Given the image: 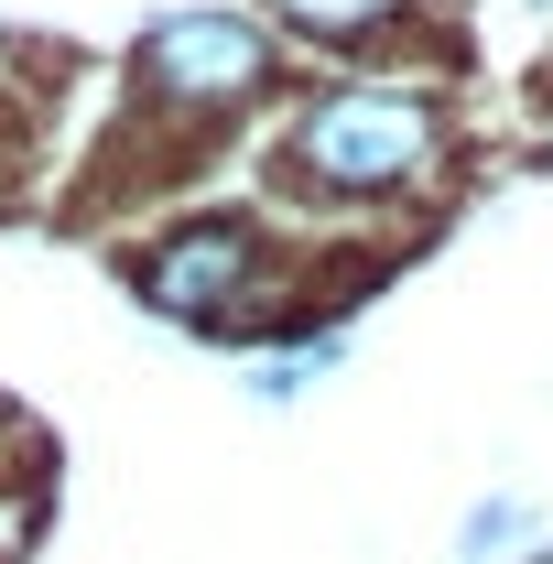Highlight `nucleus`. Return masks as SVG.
I'll return each instance as SVG.
<instances>
[{
  "instance_id": "nucleus-1",
  "label": "nucleus",
  "mask_w": 553,
  "mask_h": 564,
  "mask_svg": "<svg viewBox=\"0 0 553 564\" xmlns=\"http://www.w3.org/2000/svg\"><path fill=\"white\" fill-rule=\"evenodd\" d=\"M445 163V120L423 87H315L293 109V174L326 196H402Z\"/></svg>"
},
{
  "instance_id": "nucleus-5",
  "label": "nucleus",
  "mask_w": 553,
  "mask_h": 564,
  "mask_svg": "<svg viewBox=\"0 0 553 564\" xmlns=\"http://www.w3.org/2000/svg\"><path fill=\"white\" fill-rule=\"evenodd\" d=\"M521 532H532V510H521V499H478V510L456 521V564H499Z\"/></svg>"
},
{
  "instance_id": "nucleus-8",
  "label": "nucleus",
  "mask_w": 553,
  "mask_h": 564,
  "mask_svg": "<svg viewBox=\"0 0 553 564\" xmlns=\"http://www.w3.org/2000/svg\"><path fill=\"white\" fill-rule=\"evenodd\" d=\"M532 564H553V554H532Z\"/></svg>"
},
{
  "instance_id": "nucleus-2",
  "label": "nucleus",
  "mask_w": 553,
  "mask_h": 564,
  "mask_svg": "<svg viewBox=\"0 0 553 564\" xmlns=\"http://www.w3.org/2000/svg\"><path fill=\"white\" fill-rule=\"evenodd\" d=\"M261 76H272V33L239 22V11H163V22H141L131 87L152 109H228Z\"/></svg>"
},
{
  "instance_id": "nucleus-7",
  "label": "nucleus",
  "mask_w": 553,
  "mask_h": 564,
  "mask_svg": "<svg viewBox=\"0 0 553 564\" xmlns=\"http://www.w3.org/2000/svg\"><path fill=\"white\" fill-rule=\"evenodd\" d=\"M532 11H553V0H532Z\"/></svg>"
},
{
  "instance_id": "nucleus-6",
  "label": "nucleus",
  "mask_w": 553,
  "mask_h": 564,
  "mask_svg": "<svg viewBox=\"0 0 553 564\" xmlns=\"http://www.w3.org/2000/svg\"><path fill=\"white\" fill-rule=\"evenodd\" d=\"M315 358H326V348H315ZM315 358H272V369H261V402H293V391L315 380Z\"/></svg>"
},
{
  "instance_id": "nucleus-3",
  "label": "nucleus",
  "mask_w": 553,
  "mask_h": 564,
  "mask_svg": "<svg viewBox=\"0 0 553 564\" xmlns=\"http://www.w3.org/2000/svg\"><path fill=\"white\" fill-rule=\"evenodd\" d=\"M239 293H261V239L239 217H196V228H174L141 261V304L152 315H185V326H228Z\"/></svg>"
},
{
  "instance_id": "nucleus-4",
  "label": "nucleus",
  "mask_w": 553,
  "mask_h": 564,
  "mask_svg": "<svg viewBox=\"0 0 553 564\" xmlns=\"http://www.w3.org/2000/svg\"><path fill=\"white\" fill-rule=\"evenodd\" d=\"M391 11H413V0H282V22L315 33V44H358V33L391 22Z\"/></svg>"
}]
</instances>
